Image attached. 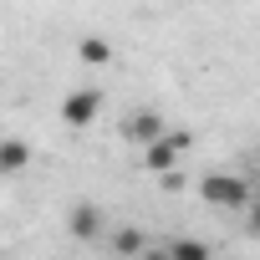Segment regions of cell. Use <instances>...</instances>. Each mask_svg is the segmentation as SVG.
<instances>
[{"instance_id": "6da1fadb", "label": "cell", "mask_w": 260, "mask_h": 260, "mask_svg": "<svg viewBox=\"0 0 260 260\" xmlns=\"http://www.w3.org/2000/svg\"><path fill=\"white\" fill-rule=\"evenodd\" d=\"M199 199H204L209 209H250L255 184H245L240 174H204V179H199Z\"/></svg>"}, {"instance_id": "7a4b0ae2", "label": "cell", "mask_w": 260, "mask_h": 260, "mask_svg": "<svg viewBox=\"0 0 260 260\" xmlns=\"http://www.w3.org/2000/svg\"><path fill=\"white\" fill-rule=\"evenodd\" d=\"M184 148H189V133H164V138H153L143 148V169L148 174H174L179 158H184Z\"/></svg>"}, {"instance_id": "3957f363", "label": "cell", "mask_w": 260, "mask_h": 260, "mask_svg": "<svg viewBox=\"0 0 260 260\" xmlns=\"http://www.w3.org/2000/svg\"><path fill=\"white\" fill-rule=\"evenodd\" d=\"M164 133H169V127H164V112H158V107H133L127 122H122V138L138 143V148H148V143L164 138Z\"/></svg>"}, {"instance_id": "277c9868", "label": "cell", "mask_w": 260, "mask_h": 260, "mask_svg": "<svg viewBox=\"0 0 260 260\" xmlns=\"http://www.w3.org/2000/svg\"><path fill=\"white\" fill-rule=\"evenodd\" d=\"M97 112H102V92L97 87H77V92L61 97V122L67 127H87Z\"/></svg>"}, {"instance_id": "5b68a950", "label": "cell", "mask_w": 260, "mask_h": 260, "mask_svg": "<svg viewBox=\"0 0 260 260\" xmlns=\"http://www.w3.org/2000/svg\"><path fill=\"white\" fill-rule=\"evenodd\" d=\"M67 230H72L77 240H97L107 224H102V209H97V204H72V214H67Z\"/></svg>"}, {"instance_id": "8992f818", "label": "cell", "mask_w": 260, "mask_h": 260, "mask_svg": "<svg viewBox=\"0 0 260 260\" xmlns=\"http://www.w3.org/2000/svg\"><path fill=\"white\" fill-rule=\"evenodd\" d=\"M31 169V143L26 138H0V174H26Z\"/></svg>"}, {"instance_id": "52a82bcc", "label": "cell", "mask_w": 260, "mask_h": 260, "mask_svg": "<svg viewBox=\"0 0 260 260\" xmlns=\"http://www.w3.org/2000/svg\"><path fill=\"white\" fill-rule=\"evenodd\" d=\"M143 250H148V235H143L138 224H117V230H112V255L133 260V255H143Z\"/></svg>"}, {"instance_id": "ba28073f", "label": "cell", "mask_w": 260, "mask_h": 260, "mask_svg": "<svg viewBox=\"0 0 260 260\" xmlns=\"http://www.w3.org/2000/svg\"><path fill=\"white\" fill-rule=\"evenodd\" d=\"M77 56H82L87 67H107V61H112V41H102V36H82V41H77Z\"/></svg>"}, {"instance_id": "9c48e42d", "label": "cell", "mask_w": 260, "mask_h": 260, "mask_svg": "<svg viewBox=\"0 0 260 260\" xmlns=\"http://www.w3.org/2000/svg\"><path fill=\"white\" fill-rule=\"evenodd\" d=\"M169 260H214V255H209V245H204V240L184 235V240H174V245H169Z\"/></svg>"}, {"instance_id": "30bf717a", "label": "cell", "mask_w": 260, "mask_h": 260, "mask_svg": "<svg viewBox=\"0 0 260 260\" xmlns=\"http://www.w3.org/2000/svg\"><path fill=\"white\" fill-rule=\"evenodd\" d=\"M250 235H260V199H250Z\"/></svg>"}, {"instance_id": "8fae6325", "label": "cell", "mask_w": 260, "mask_h": 260, "mask_svg": "<svg viewBox=\"0 0 260 260\" xmlns=\"http://www.w3.org/2000/svg\"><path fill=\"white\" fill-rule=\"evenodd\" d=\"M143 260H169V245H164V250H158V245H148V250H143Z\"/></svg>"}, {"instance_id": "7c38bea8", "label": "cell", "mask_w": 260, "mask_h": 260, "mask_svg": "<svg viewBox=\"0 0 260 260\" xmlns=\"http://www.w3.org/2000/svg\"><path fill=\"white\" fill-rule=\"evenodd\" d=\"M255 199H260V184H255Z\"/></svg>"}]
</instances>
